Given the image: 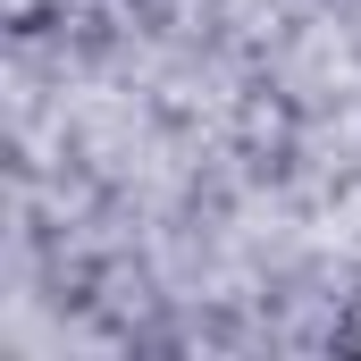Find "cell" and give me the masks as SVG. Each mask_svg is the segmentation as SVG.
I'll use <instances>...</instances> for the list:
<instances>
[{"label": "cell", "instance_id": "1", "mask_svg": "<svg viewBox=\"0 0 361 361\" xmlns=\"http://www.w3.org/2000/svg\"><path fill=\"white\" fill-rule=\"evenodd\" d=\"M353 336H361V328H353Z\"/></svg>", "mask_w": 361, "mask_h": 361}]
</instances>
